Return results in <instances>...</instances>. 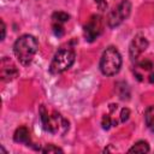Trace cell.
<instances>
[{
	"mask_svg": "<svg viewBox=\"0 0 154 154\" xmlns=\"http://www.w3.org/2000/svg\"><path fill=\"white\" fill-rule=\"evenodd\" d=\"M40 114H41V122L43 124V128L46 131L51 134H65L69 129V122L63 118L59 113L53 112L48 114L46 108L41 106L40 108Z\"/></svg>",
	"mask_w": 154,
	"mask_h": 154,
	"instance_id": "obj_2",
	"label": "cell"
},
{
	"mask_svg": "<svg viewBox=\"0 0 154 154\" xmlns=\"http://www.w3.org/2000/svg\"><path fill=\"white\" fill-rule=\"evenodd\" d=\"M122 84V87H119V84H117L118 85V88H120L122 89V91H119V97L122 99V100H124V99H129V89H128V85L125 84V83H120Z\"/></svg>",
	"mask_w": 154,
	"mask_h": 154,
	"instance_id": "obj_14",
	"label": "cell"
},
{
	"mask_svg": "<svg viewBox=\"0 0 154 154\" xmlns=\"http://www.w3.org/2000/svg\"><path fill=\"white\" fill-rule=\"evenodd\" d=\"M53 32H54V35L55 36H63V34H64V29H63V26L58 23H55V24H53Z\"/></svg>",
	"mask_w": 154,
	"mask_h": 154,
	"instance_id": "obj_16",
	"label": "cell"
},
{
	"mask_svg": "<svg viewBox=\"0 0 154 154\" xmlns=\"http://www.w3.org/2000/svg\"><path fill=\"white\" fill-rule=\"evenodd\" d=\"M1 78L4 81H11L13 78H16L18 76V70L14 65L10 66V61L7 59H4L1 63Z\"/></svg>",
	"mask_w": 154,
	"mask_h": 154,
	"instance_id": "obj_8",
	"label": "cell"
},
{
	"mask_svg": "<svg viewBox=\"0 0 154 154\" xmlns=\"http://www.w3.org/2000/svg\"><path fill=\"white\" fill-rule=\"evenodd\" d=\"M52 18H53V20H54V22H57V23H59V24H60V23H64V22L69 20L70 16H69L66 12L58 11V12H54V13H53Z\"/></svg>",
	"mask_w": 154,
	"mask_h": 154,
	"instance_id": "obj_12",
	"label": "cell"
},
{
	"mask_svg": "<svg viewBox=\"0 0 154 154\" xmlns=\"http://www.w3.org/2000/svg\"><path fill=\"white\" fill-rule=\"evenodd\" d=\"M138 66L144 69V70H152L153 69V63L150 60H143V61H141L138 64Z\"/></svg>",
	"mask_w": 154,
	"mask_h": 154,
	"instance_id": "obj_17",
	"label": "cell"
},
{
	"mask_svg": "<svg viewBox=\"0 0 154 154\" xmlns=\"http://www.w3.org/2000/svg\"><path fill=\"white\" fill-rule=\"evenodd\" d=\"M149 82H150V83H154V73H150V76H149Z\"/></svg>",
	"mask_w": 154,
	"mask_h": 154,
	"instance_id": "obj_21",
	"label": "cell"
},
{
	"mask_svg": "<svg viewBox=\"0 0 154 154\" xmlns=\"http://www.w3.org/2000/svg\"><path fill=\"white\" fill-rule=\"evenodd\" d=\"M0 24H1V40H4L5 38V32H6V26H5L4 20H1Z\"/></svg>",
	"mask_w": 154,
	"mask_h": 154,
	"instance_id": "obj_20",
	"label": "cell"
},
{
	"mask_svg": "<svg viewBox=\"0 0 154 154\" xmlns=\"http://www.w3.org/2000/svg\"><path fill=\"white\" fill-rule=\"evenodd\" d=\"M101 124H102V128H103L105 130H108L112 125H114V126L117 125V120H112L109 116H103Z\"/></svg>",
	"mask_w": 154,
	"mask_h": 154,
	"instance_id": "obj_13",
	"label": "cell"
},
{
	"mask_svg": "<svg viewBox=\"0 0 154 154\" xmlns=\"http://www.w3.org/2000/svg\"><path fill=\"white\" fill-rule=\"evenodd\" d=\"M94 1H95L96 6L99 7L100 11H105V10L107 8V2H106V0H94Z\"/></svg>",
	"mask_w": 154,
	"mask_h": 154,
	"instance_id": "obj_19",
	"label": "cell"
},
{
	"mask_svg": "<svg viewBox=\"0 0 154 154\" xmlns=\"http://www.w3.org/2000/svg\"><path fill=\"white\" fill-rule=\"evenodd\" d=\"M131 12V4L128 0H123L117 7H114L108 14V25L111 28H116L120 25L130 14Z\"/></svg>",
	"mask_w": 154,
	"mask_h": 154,
	"instance_id": "obj_5",
	"label": "cell"
},
{
	"mask_svg": "<svg viewBox=\"0 0 154 154\" xmlns=\"http://www.w3.org/2000/svg\"><path fill=\"white\" fill-rule=\"evenodd\" d=\"M148 152H149V144L146 141H138L129 149V153H148Z\"/></svg>",
	"mask_w": 154,
	"mask_h": 154,
	"instance_id": "obj_11",
	"label": "cell"
},
{
	"mask_svg": "<svg viewBox=\"0 0 154 154\" xmlns=\"http://www.w3.org/2000/svg\"><path fill=\"white\" fill-rule=\"evenodd\" d=\"M147 47H148V41H147V38H146L144 36H142V35H136V36L134 37V40L131 41L130 48H129V53H130L131 59H132V60H134V59H137L138 55H140L142 52H144V51L147 49Z\"/></svg>",
	"mask_w": 154,
	"mask_h": 154,
	"instance_id": "obj_7",
	"label": "cell"
},
{
	"mask_svg": "<svg viewBox=\"0 0 154 154\" xmlns=\"http://www.w3.org/2000/svg\"><path fill=\"white\" fill-rule=\"evenodd\" d=\"M103 30V25H102V19L100 16H91L90 19L88 20V23L84 25V36L85 40L88 42H93L94 40H96L101 32Z\"/></svg>",
	"mask_w": 154,
	"mask_h": 154,
	"instance_id": "obj_6",
	"label": "cell"
},
{
	"mask_svg": "<svg viewBox=\"0 0 154 154\" xmlns=\"http://www.w3.org/2000/svg\"><path fill=\"white\" fill-rule=\"evenodd\" d=\"M38 48V42L32 35H22L13 46V52L16 58L22 65H29Z\"/></svg>",
	"mask_w": 154,
	"mask_h": 154,
	"instance_id": "obj_1",
	"label": "cell"
},
{
	"mask_svg": "<svg viewBox=\"0 0 154 154\" xmlns=\"http://www.w3.org/2000/svg\"><path fill=\"white\" fill-rule=\"evenodd\" d=\"M42 153H45V154H51V153H63V149H60L59 147H55V146H53V144H49V146H47L46 148L42 149Z\"/></svg>",
	"mask_w": 154,
	"mask_h": 154,
	"instance_id": "obj_15",
	"label": "cell"
},
{
	"mask_svg": "<svg viewBox=\"0 0 154 154\" xmlns=\"http://www.w3.org/2000/svg\"><path fill=\"white\" fill-rule=\"evenodd\" d=\"M130 117V109L129 108H123L120 112V120L122 122H126Z\"/></svg>",
	"mask_w": 154,
	"mask_h": 154,
	"instance_id": "obj_18",
	"label": "cell"
},
{
	"mask_svg": "<svg viewBox=\"0 0 154 154\" xmlns=\"http://www.w3.org/2000/svg\"><path fill=\"white\" fill-rule=\"evenodd\" d=\"M13 140L18 143H25V144H30V134L29 130L25 126H20L16 130L14 135H13Z\"/></svg>",
	"mask_w": 154,
	"mask_h": 154,
	"instance_id": "obj_9",
	"label": "cell"
},
{
	"mask_svg": "<svg viewBox=\"0 0 154 154\" xmlns=\"http://www.w3.org/2000/svg\"><path fill=\"white\" fill-rule=\"evenodd\" d=\"M144 120L150 131L154 132V106H149L144 113Z\"/></svg>",
	"mask_w": 154,
	"mask_h": 154,
	"instance_id": "obj_10",
	"label": "cell"
},
{
	"mask_svg": "<svg viewBox=\"0 0 154 154\" xmlns=\"http://www.w3.org/2000/svg\"><path fill=\"white\" fill-rule=\"evenodd\" d=\"M73 61H75V52L72 49H69V48L60 49L54 54L51 61L49 72L53 75L61 73L66 71L69 67H71Z\"/></svg>",
	"mask_w": 154,
	"mask_h": 154,
	"instance_id": "obj_4",
	"label": "cell"
},
{
	"mask_svg": "<svg viewBox=\"0 0 154 154\" xmlns=\"http://www.w3.org/2000/svg\"><path fill=\"white\" fill-rule=\"evenodd\" d=\"M122 66V57L116 47H108L100 59V70L106 76H113L119 72Z\"/></svg>",
	"mask_w": 154,
	"mask_h": 154,
	"instance_id": "obj_3",
	"label": "cell"
}]
</instances>
